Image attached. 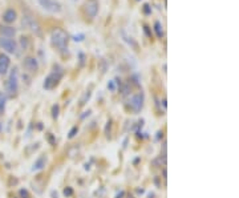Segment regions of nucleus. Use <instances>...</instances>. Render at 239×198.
<instances>
[{
	"mask_svg": "<svg viewBox=\"0 0 239 198\" xmlns=\"http://www.w3.org/2000/svg\"><path fill=\"white\" fill-rule=\"evenodd\" d=\"M68 40H69V36L64 29L61 28H55L53 31H52L51 33V43L52 45L55 48H57V49L63 51L65 49L68 47Z\"/></svg>",
	"mask_w": 239,
	"mask_h": 198,
	"instance_id": "f257e3e1",
	"label": "nucleus"
},
{
	"mask_svg": "<svg viewBox=\"0 0 239 198\" xmlns=\"http://www.w3.org/2000/svg\"><path fill=\"white\" fill-rule=\"evenodd\" d=\"M19 91V71L17 68H13L8 76L7 84H6V92L8 96H13Z\"/></svg>",
	"mask_w": 239,
	"mask_h": 198,
	"instance_id": "f03ea898",
	"label": "nucleus"
},
{
	"mask_svg": "<svg viewBox=\"0 0 239 198\" xmlns=\"http://www.w3.org/2000/svg\"><path fill=\"white\" fill-rule=\"evenodd\" d=\"M37 3L44 11L49 12V14L57 15L63 11L61 4H60L57 0H37Z\"/></svg>",
	"mask_w": 239,
	"mask_h": 198,
	"instance_id": "7ed1b4c3",
	"label": "nucleus"
},
{
	"mask_svg": "<svg viewBox=\"0 0 239 198\" xmlns=\"http://www.w3.org/2000/svg\"><path fill=\"white\" fill-rule=\"evenodd\" d=\"M0 48L11 55L17 52V44H16L15 40L9 37H4V36H0Z\"/></svg>",
	"mask_w": 239,
	"mask_h": 198,
	"instance_id": "20e7f679",
	"label": "nucleus"
},
{
	"mask_svg": "<svg viewBox=\"0 0 239 198\" xmlns=\"http://www.w3.org/2000/svg\"><path fill=\"white\" fill-rule=\"evenodd\" d=\"M85 14L90 19H94L98 14V2L97 0H88L85 3Z\"/></svg>",
	"mask_w": 239,
	"mask_h": 198,
	"instance_id": "39448f33",
	"label": "nucleus"
},
{
	"mask_svg": "<svg viewBox=\"0 0 239 198\" xmlns=\"http://www.w3.org/2000/svg\"><path fill=\"white\" fill-rule=\"evenodd\" d=\"M23 65L28 72H35V71H37V68H39L37 60L33 59V57H27L25 60H24Z\"/></svg>",
	"mask_w": 239,
	"mask_h": 198,
	"instance_id": "423d86ee",
	"label": "nucleus"
},
{
	"mask_svg": "<svg viewBox=\"0 0 239 198\" xmlns=\"http://www.w3.org/2000/svg\"><path fill=\"white\" fill-rule=\"evenodd\" d=\"M11 60L7 55H0V75H6L9 68Z\"/></svg>",
	"mask_w": 239,
	"mask_h": 198,
	"instance_id": "0eeeda50",
	"label": "nucleus"
},
{
	"mask_svg": "<svg viewBox=\"0 0 239 198\" xmlns=\"http://www.w3.org/2000/svg\"><path fill=\"white\" fill-rule=\"evenodd\" d=\"M16 19H17V14H16V11L12 10V8L7 10L6 12H4V15H3V20H4V21H6L7 24L13 23Z\"/></svg>",
	"mask_w": 239,
	"mask_h": 198,
	"instance_id": "6e6552de",
	"label": "nucleus"
},
{
	"mask_svg": "<svg viewBox=\"0 0 239 198\" xmlns=\"http://www.w3.org/2000/svg\"><path fill=\"white\" fill-rule=\"evenodd\" d=\"M142 101H143V95L142 93H138L133 96V99H131V105H133V108L135 111H138V109H141L142 107Z\"/></svg>",
	"mask_w": 239,
	"mask_h": 198,
	"instance_id": "1a4fd4ad",
	"label": "nucleus"
},
{
	"mask_svg": "<svg viewBox=\"0 0 239 198\" xmlns=\"http://www.w3.org/2000/svg\"><path fill=\"white\" fill-rule=\"evenodd\" d=\"M0 32H2V36H4V37H9V39L13 37L15 33H16V31L12 27H2Z\"/></svg>",
	"mask_w": 239,
	"mask_h": 198,
	"instance_id": "9d476101",
	"label": "nucleus"
},
{
	"mask_svg": "<svg viewBox=\"0 0 239 198\" xmlns=\"http://www.w3.org/2000/svg\"><path fill=\"white\" fill-rule=\"evenodd\" d=\"M154 31H155V33H157V37H159V39H161L162 36H163L162 24L159 23V21H155V23H154Z\"/></svg>",
	"mask_w": 239,
	"mask_h": 198,
	"instance_id": "9b49d317",
	"label": "nucleus"
},
{
	"mask_svg": "<svg viewBox=\"0 0 239 198\" xmlns=\"http://www.w3.org/2000/svg\"><path fill=\"white\" fill-rule=\"evenodd\" d=\"M6 103H7V96L3 93V92H0V115L4 112V109H6Z\"/></svg>",
	"mask_w": 239,
	"mask_h": 198,
	"instance_id": "f8f14e48",
	"label": "nucleus"
},
{
	"mask_svg": "<svg viewBox=\"0 0 239 198\" xmlns=\"http://www.w3.org/2000/svg\"><path fill=\"white\" fill-rule=\"evenodd\" d=\"M73 40H74V41H82V40H84V35H82V33L74 35V36H73Z\"/></svg>",
	"mask_w": 239,
	"mask_h": 198,
	"instance_id": "ddd939ff",
	"label": "nucleus"
},
{
	"mask_svg": "<svg viewBox=\"0 0 239 198\" xmlns=\"http://www.w3.org/2000/svg\"><path fill=\"white\" fill-rule=\"evenodd\" d=\"M143 11H145L146 14H149V12H150V10H149V6H147V4L145 6V8H143Z\"/></svg>",
	"mask_w": 239,
	"mask_h": 198,
	"instance_id": "4468645a",
	"label": "nucleus"
}]
</instances>
